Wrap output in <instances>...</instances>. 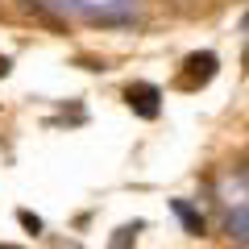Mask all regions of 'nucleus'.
I'll use <instances>...</instances> for the list:
<instances>
[{
  "mask_svg": "<svg viewBox=\"0 0 249 249\" xmlns=\"http://www.w3.org/2000/svg\"><path fill=\"white\" fill-rule=\"evenodd\" d=\"M216 71H220V58H216L212 50H199V54H191V58L183 62V71H178V88H183V91H199L204 83L216 79Z\"/></svg>",
  "mask_w": 249,
  "mask_h": 249,
  "instance_id": "obj_1",
  "label": "nucleus"
},
{
  "mask_svg": "<svg viewBox=\"0 0 249 249\" xmlns=\"http://www.w3.org/2000/svg\"><path fill=\"white\" fill-rule=\"evenodd\" d=\"M124 100H129V108H133L137 116H145V121H154V116L162 112V91L154 88V83H133V88L124 91Z\"/></svg>",
  "mask_w": 249,
  "mask_h": 249,
  "instance_id": "obj_2",
  "label": "nucleus"
},
{
  "mask_svg": "<svg viewBox=\"0 0 249 249\" xmlns=\"http://www.w3.org/2000/svg\"><path fill=\"white\" fill-rule=\"evenodd\" d=\"M170 212H175L178 220H183V229H187V232H196V237H199V232L208 229V224H204V216H199L196 208L187 204V199H170Z\"/></svg>",
  "mask_w": 249,
  "mask_h": 249,
  "instance_id": "obj_3",
  "label": "nucleus"
},
{
  "mask_svg": "<svg viewBox=\"0 0 249 249\" xmlns=\"http://www.w3.org/2000/svg\"><path fill=\"white\" fill-rule=\"evenodd\" d=\"M137 229H142V220H133V224H121V229L112 232V249H133Z\"/></svg>",
  "mask_w": 249,
  "mask_h": 249,
  "instance_id": "obj_4",
  "label": "nucleus"
},
{
  "mask_svg": "<svg viewBox=\"0 0 249 249\" xmlns=\"http://www.w3.org/2000/svg\"><path fill=\"white\" fill-rule=\"evenodd\" d=\"M17 220H21V229H25V232H34V237L42 232V216H34L29 208H21V212H17Z\"/></svg>",
  "mask_w": 249,
  "mask_h": 249,
  "instance_id": "obj_5",
  "label": "nucleus"
},
{
  "mask_svg": "<svg viewBox=\"0 0 249 249\" xmlns=\"http://www.w3.org/2000/svg\"><path fill=\"white\" fill-rule=\"evenodd\" d=\"M9 71H13V62L4 58V54H0V79H4V75H9Z\"/></svg>",
  "mask_w": 249,
  "mask_h": 249,
  "instance_id": "obj_6",
  "label": "nucleus"
}]
</instances>
